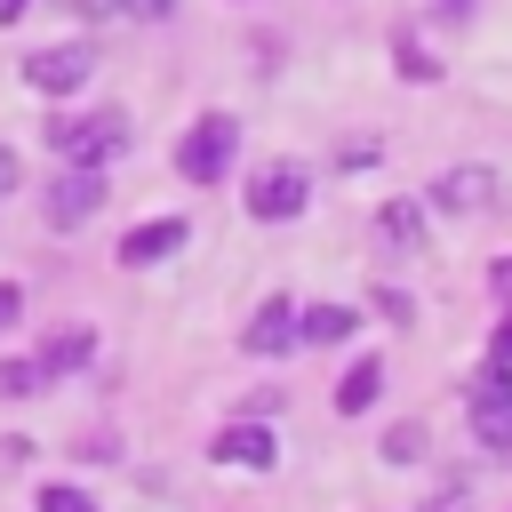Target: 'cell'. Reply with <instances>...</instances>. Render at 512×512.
Here are the masks:
<instances>
[{
  "instance_id": "obj_26",
  "label": "cell",
  "mask_w": 512,
  "mask_h": 512,
  "mask_svg": "<svg viewBox=\"0 0 512 512\" xmlns=\"http://www.w3.org/2000/svg\"><path fill=\"white\" fill-rule=\"evenodd\" d=\"M488 352H512V312L496 320V336H488Z\"/></svg>"
},
{
  "instance_id": "obj_25",
  "label": "cell",
  "mask_w": 512,
  "mask_h": 512,
  "mask_svg": "<svg viewBox=\"0 0 512 512\" xmlns=\"http://www.w3.org/2000/svg\"><path fill=\"white\" fill-rule=\"evenodd\" d=\"M16 184H24V168H16V152H8V144H0V200H8V192H16Z\"/></svg>"
},
{
  "instance_id": "obj_27",
  "label": "cell",
  "mask_w": 512,
  "mask_h": 512,
  "mask_svg": "<svg viewBox=\"0 0 512 512\" xmlns=\"http://www.w3.org/2000/svg\"><path fill=\"white\" fill-rule=\"evenodd\" d=\"M24 8H32V0H0V24H16V16H24Z\"/></svg>"
},
{
  "instance_id": "obj_28",
  "label": "cell",
  "mask_w": 512,
  "mask_h": 512,
  "mask_svg": "<svg viewBox=\"0 0 512 512\" xmlns=\"http://www.w3.org/2000/svg\"><path fill=\"white\" fill-rule=\"evenodd\" d=\"M432 8H440V16H464V8H472V0H432Z\"/></svg>"
},
{
  "instance_id": "obj_18",
  "label": "cell",
  "mask_w": 512,
  "mask_h": 512,
  "mask_svg": "<svg viewBox=\"0 0 512 512\" xmlns=\"http://www.w3.org/2000/svg\"><path fill=\"white\" fill-rule=\"evenodd\" d=\"M464 504H472V472H448V480H440L416 512H464Z\"/></svg>"
},
{
  "instance_id": "obj_9",
  "label": "cell",
  "mask_w": 512,
  "mask_h": 512,
  "mask_svg": "<svg viewBox=\"0 0 512 512\" xmlns=\"http://www.w3.org/2000/svg\"><path fill=\"white\" fill-rule=\"evenodd\" d=\"M240 352L248 360H288L296 352V296H264L240 328Z\"/></svg>"
},
{
  "instance_id": "obj_23",
  "label": "cell",
  "mask_w": 512,
  "mask_h": 512,
  "mask_svg": "<svg viewBox=\"0 0 512 512\" xmlns=\"http://www.w3.org/2000/svg\"><path fill=\"white\" fill-rule=\"evenodd\" d=\"M112 8H128V16H144V24H160V16L176 8V0H112Z\"/></svg>"
},
{
  "instance_id": "obj_7",
  "label": "cell",
  "mask_w": 512,
  "mask_h": 512,
  "mask_svg": "<svg viewBox=\"0 0 512 512\" xmlns=\"http://www.w3.org/2000/svg\"><path fill=\"white\" fill-rule=\"evenodd\" d=\"M488 200H496V168H488V160L440 168L432 192H424V208H440V216H472V208H488Z\"/></svg>"
},
{
  "instance_id": "obj_12",
  "label": "cell",
  "mask_w": 512,
  "mask_h": 512,
  "mask_svg": "<svg viewBox=\"0 0 512 512\" xmlns=\"http://www.w3.org/2000/svg\"><path fill=\"white\" fill-rule=\"evenodd\" d=\"M376 240H384L392 256H416V248H424V200H384V208H376Z\"/></svg>"
},
{
  "instance_id": "obj_19",
  "label": "cell",
  "mask_w": 512,
  "mask_h": 512,
  "mask_svg": "<svg viewBox=\"0 0 512 512\" xmlns=\"http://www.w3.org/2000/svg\"><path fill=\"white\" fill-rule=\"evenodd\" d=\"M368 304H376V320H392V328H408V320H416V296H408V288H384V280H376V296H368Z\"/></svg>"
},
{
  "instance_id": "obj_8",
  "label": "cell",
  "mask_w": 512,
  "mask_h": 512,
  "mask_svg": "<svg viewBox=\"0 0 512 512\" xmlns=\"http://www.w3.org/2000/svg\"><path fill=\"white\" fill-rule=\"evenodd\" d=\"M40 208H48V224H56V232H80V224L104 208V168H64V176L48 184V200H40Z\"/></svg>"
},
{
  "instance_id": "obj_1",
  "label": "cell",
  "mask_w": 512,
  "mask_h": 512,
  "mask_svg": "<svg viewBox=\"0 0 512 512\" xmlns=\"http://www.w3.org/2000/svg\"><path fill=\"white\" fill-rule=\"evenodd\" d=\"M120 144H128V120L120 112H64V120H48V152L64 168H104Z\"/></svg>"
},
{
  "instance_id": "obj_4",
  "label": "cell",
  "mask_w": 512,
  "mask_h": 512,
  "mask_svg": "<svg viewBox=\"0 0 512 512\" xmlns=\"http://www.w3.org/2000/svg\"><path fill=\"white\" fill-rule=\"evenodd\" d=\"M240 200H248V216H256V224H296V216H304V200H312V176H304L296 160H272V168H256V176H248V192H240Z\"/></svg>"
},
{
  "instance_id": "obj_17",
  "label": "cell",
  "mask_w": 512,
  "mask_h": 512,
  "mask_svg": "<svg viewBox=\"0 0 512 512\" xmlns=\"http://www.w3.org/2000/svg\"><path fill=\"white\" fill-rule=\"evenodd\" d=\"M40 384H48L40 352H32V360H0V400H24V392H40Z\"/></svg>"
},
{
  "instance_id": "obj_10",
  "label": "cell",
  "mask_w": 512,
  "mask_h": 512,
  "mask_svg": "<svg viewBox=\"0 0 512 512\" xmlns=\"http://www.w3.org/2000/svg\"><path fill=\"white\" fill-rule=\"evenodd\" d=\"M184 240H192V224H184V216H144L136 232H120V264H128V272H144V264H168Z\"/></svg>"
},
{
  "instance_id": "obj_20",
  "label": "cell",
  "mask_w": 512,
  "mask_h": 512,
  "mask_svg": "<svg viewBox=\"0 0 512 512\" xmlns=\"http://www.w3.org/2000/svg\"><path fill=\"white\" fill-rule=\"evenodd\" d=\"M392 64H400L408 80H440V64H432V56L416 48V40H392Z\"/></svg>"
},
{
  "instance_id": "obj_11",
  "label": "cell",
  "mask_w": 512,
  "mask_h": 512,
  "mask_svg": "<svg viewBox=\"0 0 512 512\" xmlns=\"http://www.w3.org/2000/svg\"><path fill=\"white\" fill-rule=\"evenodd\" d=\"M384 400V352H360L344 376H336V416H368Z\"/></svg>"
},
{
  "instance_id": "obj_15",
  "label": "cell",
  "mask_w": 512,
  "mask_h": 512,
  "mask_svg": "<svg viewBox=\"0 0 512 512\" xmlns=\"http://www.w3.org/2000/svg\"><path fill=\"white\" fill-rule=\"evenodd\" d=\"M376 456H384V464H424V456H432V424H424V416H400V424H384Z\"/></svg>"
},
{
  "instance_id": "obj_21",
  "label": "cell",
  "mask_w": 512,
  "mask_h": 512,
  "mask_svg": "<svg viewBox=\"0 0 512 512\" xmlns=\"http://www.w3.org/2000/svg\"><path fill=\"white\" fill-rule=\"evenodd\" d=\"M72 456H80V464H112V456H120V440H112V432H80V448H72Z\"/></svg>"
},
{
  "instance_id": "obj_13",
  "label": "cell",
  "mask_w": 512,
  "mask_h": 512,
  "mask_svg": "<svg viewBox=\"0 0 512 512\" xmlns=\"http://www.w3.org/2000/svg\"><path fill=\"white\" fill-rule=\"evenodd\" d=\"M360 312L352 304H296V344H352Z\"/></svg>"
},
{
  "instance_id": "obj_24",
  "label": "cell",
  "mask_w": 512,
  "mask_h": 512,
  "mask_svg": "<svg viewBox=\"0 0 512 512\" xmlns=\"http://www.w3.org/2000/svg\"><path fill=\"white\" fill-rule=\"evenodd\" d=\"M488 288H496V296L512 304V256H496V264H488Z\"/></svg>"
},
{
  "instance_id": "obj_5",
  "label": "cell",
  "mask_w": 512,
  "mask_h": 512,
  "mask_svg": "<svg viewBox=\"0 0 512 512\" xmlns=\"http://www.w3.org/2000/svg\"><path fill=\"white\" fill-rule=\"evenodd\" d=\"M208 464H224V472H272L280 464V440H272L264 416H232V424L208 432Z\"/></svg>"
},
{
  "instance_id": "obj_14",
  "label": "cell",
  "mask_w": 512,
  "mask_h": 512,
  "mask_svg": "<svg viewBox=\"0 0 512 512\" xmlns=\"http://www.w3.org/2000/svg\"><path fill=\"white\" fill-rule=\"evenodd\" d=\"M88 360H96V328H64V336H48V344H40L48 384H56V376H72V368H88Z\"/></svg>"
},
{
  "instance_id": "obj_16",
  "label": "cell",
  "mask_w": 512,
  "mask_h": 512,
  "mask_svg": "<svg viewBox=\"0 0 512 512\" xmlns=\"http://www.w3.org/2000/svg\"><path fill=\"white\" fill-rule=\"evenodd\" d=\"M32 512H104V504H96V488H80V480H40V488H32Z\"/></svg>"
},
{
  "instance_id": "obj_6",
  "label": "cell",
  "mask_w": 512,
  "mask_h": 512,
  "mask_svg": "<svg viewBox=\"0 0 512 512\" xmlns=\"http://www.w3.org/2000/svg\"><path fill=\"white\" fill-rule=\"evenodd\" d=\"M88 72H96V48H88V40L32 48V56H24V88H40V96H72V88H88Z\"/></svg>"
},
{
  "instance_id": "obj_3",
  "label": "cell",
  "mask_w": 512,
  "mask_h": 512,
  "mask_svg": "<svg viewBox=\"0 0 512 512\" xmlns=\"http://www.w3.org/2000/svg\"><path fill=\"white\" fill-rule=\"evenodd\" d=\"M232 152H240V120H232V112H200V120L184 128V144H176V168H184L192 184H224Z\"/></svg>"
},
{
  "instance_id": "obj_22",
  "label": "cell",
  "mask_w": 512,
  "mask_h": 512,
  "mask_svg": "<svg viewBox=\"0 0 512 512\" xmlns=\"http://www.w3.org/2000/svg\"><path fill=\"white\" fill-rule=\"evenodd\" d=\"M16 320H24V288H16V280H0V328H16Z\"/></svg>"
},
{
  "instance_id": "obj_2",
  "label": "cell",
  "mask_w": 512,
  "mask_h": 512,
  "mask_svg": "<svg viewBox=\"0 0 512 512\" xmlns=\"http://www.w3.org/2000/svg\"><path fill=\"white\" fill-rule=\"evenodd\" d=\"M464 416H472V440H480L488 456H504V464H512V384H504V368H496V360H480V368H472V384H464Z\"/></svg>"
}]
</instances>
